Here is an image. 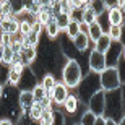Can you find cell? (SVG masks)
<instances>
[{"mask_svg": "<svg viewBox=\"0 0 125 125\" xmlns=\"http://www.w3.org/2000/svg\"><path fill=\"white\" fill-rule=\"evenodd\" d=\"M55 21H57V24H59V29H60V31H65V28L68 26V23L72 21V18H70L68 13H60V15L55 16Z\"/></svg>", "mask_w": 125, "mask_h": 125, "instance_id": "obj_31", "label": "cell"}, {"mask_svg": "<svg viewBox=\"0 0 125 125\" xmlns=\"http://www.w3.org/2000/svg\"><path fill=\"white\" fill-rule=\"evenodd\" d=\"M122 31H124V28H122V26H114V24H109V28H107L106 34L111 37L112 42H122Z\"/></svg>", "mask_w": 125, "mask_h": 125, "instance_id": "obj_18", "label": "cell"}, {"mask_svg": "<svg viewBox=\"0 0 125 125\" xmlns=\"http://www.w3.org/2000/svg\"><path fill=\"white\" fill-rule=\"evenodd\" d=\"M8 73H10V65L0 63V84L7 86V83H8Z\"/></svg>", "mask_w": 125, "mask_h": 125, "instance_id": "obj_34", "label": "cell"}, {"mask_svg": "<svg viewBox=\"0 0 125 125\" xmlns=\"http://www.w3.org/2000/svg\"><path fill=\"white\" fill-rule=\"evenodd\" d=\"M120 8H122V11H124V15H125V2H124V5H122Z\"/></svg>", "mask_w": 125, "mask_h": 125, "instance_id": "obj_53", "label": "cell"}, {"mask_svg": "<svg viewBox=\"0 0 125 125\" xmlns=\"http://www.w3.org/2000/svg\"><path fill=\"white\" fill-rule=\"evenodd\" d=\"M41 34L39 32H34L31 31L29 34L24 36V46H31V47H37L39 46V42H41Z\"/></svg>", "mask_w": 125, "mask_h": 125, "instance_id": "obj_24", "label": "cell"}, {"mask_svg": "<svg viewBox=\"0 0 125 125\" xmlns=\"http://www.w3.org/2000/svg\"><path fill=\"white\" fill-rule=\"evenodd\" d=\"M13 59H15V54H13L11 46H5L3 47V54H2V62H0V63L11 65L13 63Z\"/></svg>", "mask_w": 125, "mask_h": 125, "instance_id": "obj_29", "label": "cell"}, {"mask_svg": "<svg viewBox=\"0 0 125 125\" xmlns=\"http://www.w3.org/2000/svg\"><path fill=\"white\" fill-rule=\"evenodd\" d=\"M102 34H104V29L101 28V24L97 23V21H96V23H93V24H89V34H88L89 42H93V44H94V42H96Z\"/></svg>", "mask_w": 125, "mask_h": 125, "instance_id": "obj_19", "label": "cell"}, {"mask_svg": "<svg viewBox=\"0 0 125 125\" xmlns=\"http://www.w3.org/2000/svg\"><path fill=\"white\" fill-rule=\"evenodd\" d=\"M7 3L10 5L11 13H13L15 16H20V15L24 11V0H7Z\"/></svg>", "mask_w": 125, "mask_h": 125, "instance_id": "obj_22", "label": "cell"}, {"mask_svg": "<svg viewBox=\"0 0 125 125\" xmlns=\"http://www.w3.org/2000/svg\"><path fill=\"white\" fill-rule=\"evenodd\" d=\"M124 2H125V0H117V7H122V5H124Z\"/></svg>", "mask_w": 125, "mask_h": 125, "instance_id": "obj_51", "label": "cell"}, {"mask_svg": "<svg viewBox=\"0 0 125 125\" xmlns=\"http://www.w3.org/2000/svg\"><path fill=\"white\" fill-rule=\"evenodd\" d=\"M0 125H15V124L10 119H0Z\"/></svg>", "mask_w": 125, "mask_h": 125, "instance_id": "obj_45", "label": "cell"}, {"mask_svg": "<svg viewBox=\"0 0 125 125\" xmlns=\"http://www.w3.org/2000/svg\"><path fill=\"white\" fill-rule=\"evenodd\" d=\"M20 57H21V62L26 67H31V65H34V62H37V49L31 46H24Z\"/></svg>", "mask_w": 125, "mask_h": 125, "instance_id": "obj_12", "label": "cell"}, {"mask_svg": "<svg viewBox=\"0 0 125 125\" xmlns=\"http://www.w3.org/2000/svg\"><path fill=\"white\" fill-rule=\"evenodd\" d=\"M55 2H60V0H52V3H55Z\"/></svg>", "mask_w": 125, "mask_h": 125, "instance_id": "obj_55", "label": "cell"}, {"mask_svg": "<svg viewBox=\"0 0 125 125\" xmlns=\"http://www.w3.org/2000/svg\"><path fill=\"white\" fill-rule=\"evenodd\" d=\"M42 111H44V109H42L41 104H39V102H34L32 107L28 111V115L31 117L34 122H39V120H41V115H42Z\"/></svg>", "mask_w": 125, "mask_h": 125, "instance_id": "obj_28", "label": "cell"}, {"mask_svg": "<svg viewBox=\"0 0 125 125\" xmlns=\"http://www.w3.org/2000/svg\"><path fill=\"white\" fill-rule=\"evenodd\" d=\"M83 102L78 99V96L76 94H73V93H70L68 94V97L65 99V102H63V114H65V117H72V115H75L76 112H78V107L81 106Z\"/></svg>", "mask_w": 125, "mask_h": 125, "instance_id": "obj_10", "label": "cell"}, {"mask_svg": "<svg viewBox=\"0 0 125 125\" xmlns=\"http://www.w3.org/2000/svg\"><path fill=\"white\" fill-rule=\"evenodd\" d=\"M75 89H76V96H78V99L83 102V104H86V102L91 99V96H94L97 91H101L99 73H93V72L86 73L83 78H81V81L78 83V86H76Z\"/></svg>", "mask_w": 125, "mask_h": 125, "instance_id": "obj_1", "label": "cell"}, {"mask_svg": "<svg viewBox=\"0 0 125 125\" xmlns=\"http://www.w3.org/2000/svg\"><path fill=\"white\" fill-rule=\"evenodd\" d=\"M20 28V20L18 16H15V15H10L8 18H5L2 23H0V29L3 32H7V34H13V32H16Z\"/></svg>", "mask_w": 125, "mask_h": 125, "instance_id": "obj_14", "label": "cell"}, {"mask_svg": "<svg viewBox=\"0 0 125 125\" xmlns=\"http://www.w3.org/2000/svg\"><path fill=\"white\" fill-rule=\"evenodd\" d=\"M104 117L114 122H119L124 117L122 111V93L120 88L106 93V106H104Z\"/></svg>", "mask_w": 125, "mask_h": 125, "instance_id": "obj_2", "label": "cell"}, {"mask_svg": "<svg viewBox=\"0 0 125 125\" xmlns=\"http://www.w3.org/2000/svg\"><path fill=\"white\" fill-rule=\"evenodd\" d=\"M89 37L84 36V34H78V36L73 39V46L75 49L78 51V54H83V52H86L89 49Z\"/></svg>", "mask_w": 125, "mask_h": 125, "instance_id": "obj_15", "label": "cell"}, {"mask_svg": "<svg viewBox=\"0 0 125 125\" xmlns=\"http://www.w3.org/2000/svg\"><path fill=\"white\" fill-rule=\"evenodd\" d=\"M117 72H119V76H120V83L125 84V60L120 57V60L117 62Z\"/></svg>", "mask_w": 125, "mask_h": 125, "instance_id": "obj_37", "label": "cell"}, {"mask_svg": "<svg viewBox=\"0 0 125 125\" xmlns=\"http://www.w3.org/2000/svg\"><path fill=\"white\" fill-rule=\"evenodd\" d=\"M120 93H122V111H124V117H125V84L120 86Z\"/></svg>", "mask_w": 125, "mask_h": 125, "instance_id": "obj_43", "label": "cell"}, {"mask_svg": "<svg viewBox=\"0 0 125 125\" xmlns=\"http://www.w3.org/2000/svg\"><path fill=\"white\" fill-rule=\"evenodd\" d=\"M111 44H112V41H111V37L107 36L106 32L102 34L99 39H97L96 42H94V51H97V52H101V54H106L107 51H109V47H111Z\"/></svg>", "mask_w": 125, "mask_h": 125, "instance_id": "obj_17", "label": "cell"}, {"mask_svg": "<svg viewBox=\"0 0 125 125\" xmlns=\"http://www.w3.org/2000/svg\"><path fill=\"white\" fill-rule=\"evenodd\" d=\"M20 80H21V73L10 70V73H8V83H7V84H10V86H18Z\"/></svg>", "mask_w": 125, "mask_h": 125, "instance_id": "obj_35", "label": "cell"}, {"mask_svg": "<svg viewBox=\"0 0 125 125\" xmlns=\"http://www.w3.org/2000/svg\"><path fill=\"white\" fill-rule=\"evenodd\" d=\"M3 89H5V86H3V84H0V99H2V96H3Z\"/></svg>", "mask_w": 125, "mask_h": 125, "instance_id": "obj_48", "label": "cell"}, {"mask_svg": "<svg viewBox=\"0 0 125 125\" xmlns=\"http://www.w3.org/2000/svg\"><path fill=\"white\" fill-rule=\"evenodd\" d=\"M122 42H112L109 51L104 54L106 55V63L107 67H117V62L120 60L122 57Z\"/></svg>", "mask_w": 125, "mask_h": 125, "instance_id": "obj_9", "label": "cell"}, {"mask_svg": "<svg viewBox=\"0 0 125 125\" xmlns=\"http://www.w3.org/2000/svg\"><path fill=\"white\" fill-rule=\"evenodd\" d=\"M78 32H80V34L88 36V34H89V24L88 23H83V21H80V24H78Z\"/></svg>", "mask_w": 125, "mask_h": 125, "instance_id": "obj_41", "label": "cell"}, {"mask_svg": "<svg viewBox=\"0 0 125 125\" xmlns=\"http://www.w3.org/2000/svg\"><path fill=\"white\" fill-rule=\"evenodd\" d=\"M0 42L3 44V47L5 46H10V44H11V36H10V34H7V32H3V34H2V37H0Z\"/></svg>", "mask_w": 125, "mask_h": 125, "instance_id": "obj_42", "label": "cell"}, {"mask_svg": "<svg viewBox=\"0 0 125 125\" xmlns=\"http://www.w3.org/2000/svg\"><path fill=\"white\" fill-rule=\"evenodd\" d=\"M54 18L52 16V11H51V7H46V8H41V11L36 15V21L37 23H41L44 28H46V24Z\"/></svg>", "mask_w": 125, "mask_h": 125, "instance_id": "obj_20", "label": "cell"}, {"mask_svg": "<svg viewBox=\"0 0 125 125\" xmlns=\"http://www.w3.org/2000/svg\"><path fill=\"white\" fill-rule=\"evenodd\" d=\"M117 125H125V117H122V119H120V120H119V122H117Z\"/></svg>", "mask_w": 125, "mask_h": 125, "instance_id": "obj_49", "label": "cell"}, {"mask_svg": "<svg viewBox=\"0 0 125 125\" xmlns=\"http://www.w3.org/2000/svg\"><path fill=\"white\" fill-rule=\"evenodd\" d=\"M55 83H57V78H55V75H52V73H46L41 80V84L47 89V93L52 91V88L55 86Z\"/></svg>", "mask_w": 125, "mask_h": 125, "instance_id": "obj_26", "label": "cell"}, {"mask_svg": "<svg viewBox=\"0 0 125 125\" xmlns=\"http://www.w3.org/2000/svg\"><path fill=\"white\" fill-rule=\"evenodd\" d=\"M15 125H39V122H34L28 114H21V117L15 122Z\"/></svg>", "mask_w": 125, "mask_h": 125, "instance_id": "obj_36", "label": "cell"}, {"mask_svg": "<svg viewBox=\"0 0 125 125\" xmlns=\"http://www.w3.org/2000/svg\"><path fill=\"white\" fill-rule=\"evenodd\" d=\"M39 104L42 106V109H54V107H52V106H54V102H52V97H51V96L44 97V99H42Z\"/></svg>", "mask_w": 125, "mask_h": 125, "instance_id": "obj_40", "label": "cell"}, {"mask_svg": "<svg viewBox=\"0 0 125 125\" xmlns=\"http://www.w3.org/2000/svg\"><path fill=\"white\" fill-rule=\"evenodd\" d=\"M31 93H32V97H34V102H41L44 97L49 96V94H47V89L44 88L41 83H37L36 86L31 89Z\"/></svg>", "mask_w": 125, "mask_h": 125, "instance_id": "obj_21", "label": "cell"}, {"mask_svg": "<svg viewBox=\"0 0 125 125\" xmlns=\"http://www.w3.org/2000/svg\"><path fill=\"white\" fill-rule=\"evenodd\" d=\"M34 104V97H32L31 91H20V96H18V106L21 109L23 114H28V111L32 107Z\"/></svg>", "mask_w": 125, "mask_h": 125, "instance_id": "obj_13", "label": "cell"}, {"mask_svg": "<svg viewBox=\"0 0 125 125\" xmlns=\"http://www.w3.org/2000/svg\"><path fill=\"white\" fill-rule=\"evenodd\" d=\"M96 119H97V117L94 115L93 112L86 109V111H84L83 114L80 115V119H78V124H80V125H94Z\"/></svg>", "mask_w": 125, "mask_h": 125, "instance_id": "obj_25", "label": "cell"}, {"mask_svg": "<svg viewBox=\"0 0 125 125\" xmlns=\"http://www.w3.org/2000/svg\"><path fill=\"white\" fill-rule=\"evenodd\" d=\"M10 36H11V44H24V36L20 31L13 32V34H10Z\"/></svg>", "mask_w": 125, "mask_h": 125, "instance_id": "obj_38", "label": "cell"}, {"mask_svg": "<svg viewBox=\"0 0 125 125\" xmlns=\"http://www.w3.org/2000/svg\"><path fill=\"white\" fill-rule=\"evenodd\" d=\"M89 7L94 10V13H96L97 16L107 11V10H106V5H104V0H93V2L89 3Z\"/></svg>", "mask_w": 125, "mask_h": 125, "instance_id": "obj_33", "label": "cell"}, {"mask_svg": "<svg viewBox=\"0 0 125 125\" xmlns=\"http://www.w3.org/2000/svg\"><path fill=\"white\" fill-rule=\"evenodd\" d=\"M106 125H117V122L111 120V119H107V120H106Z\"/></svg>", "mask_w": 125, "mask_h": 125, "instance_id": "obj_46", "label": "cell"}, {"mask_svg": "<svg viewBox=\"0 0 125 125\" xmlns=\"http://www.w3.org/2000/svg\"><path fill=\"white\" fill-rule=\"evenodd\" d=\"M81 21L83 23H88V24H93L97 21V15L94 13V10L91 8V7H88V8L83 10V13H81Z\"/></svg>", "mask_w": 125, "mask_h": 125, "instance_id": "obj_23", "label": "cell"}, {"mask_svg": "<svg viewBox=\"0 0 125 125\" xmlns=\"http://www.w3.org/2000/svg\"><path fill=\"white\" fill-rule=\"evenodd\" d=\"M67 124V117L62 111L59 109H54V115H52V120H51V125H65Z\"/></svg>", "mask_w": 125, "mask_h": 125, "instance_id": "obj_30", "label": "cell"}, {"mask_svg": "<svg viewBox=\"0 0 125 125\" xmlns=\"http://www.w3.org/2000/svg\"><path fill=\"white\" fill-rule=\"evenodd\" d=\"M37 83H39V81H37L36 73L32 72L31 67H26L24 72L21 73V80H20V83H18L16 88H18L20 91H31Z\"/></svg>", "mask_w": 125, "mask_h": 125, "instance_id": "obj_8", "label": "cell"}, {"mask_svg": "<svg viewBox=\"0 0 125 125\" xmlns=\"http://www.w3.org/2000/svg\"><path fill=\"white\" fill-rule=\"evenodd\" d=\"M106 120H107L106 117H104V115H101V117H97V119H96L94 125H106Z\"/></svg>", "mask_w": 125, "mask_h": 125, "instance_id": "obj_44", "label": "cell"}, {"mask_svg": "<svg viewBox=\"0 0 125 125\" xmlns=\"http://www.w3.org/2000/svg\"><path fill=\"white\" fill-rule=\"evenodd\" d=\"M2 54H3V44L0 42V62H2Z\"/></svg>", "mask_w": 125, "mask_h": 125, "instance_id": "obj_47", "label": "cell"}, {"mask_svg": "<svg viewBox=\"0 0 125 125\" xmlns=\"http://www.w3.org/2000/svg\"><path fill=\"white\" fill-rule=\"evenodd\" d=\"M60 76H62V81H63L70 89H75L78 86V83L81 81V78L84 76L81 63H80L76 59H68L67 63L63 65V68H62Z\"/></svg>", "mask_w": 125, "mask_h": 125, "instance_id": "obj_3", "label": "cell"}, {"mask_svg": "<svg viewBox=\"0 0 125 125\" xmlns=\"http://www.w3.org/2000/svg\"><path fill=\"white\" fill-rule=\"evenodd\" d=\"M47 94L52 97L54 106L62 107V106H63V102H65V99H67V97H68V94H70V88L63 83V81H57L55 86L52 88V91H49Z\"/></svg>", "mask_w": 125, "mask_h": 125, "instance_id": "obj_5", "label": "cell"}, {"mask_svg": "<svg viewBox=\"0 0 125 125\" xmlns=\"http://www.w3.org/2000/svg\"><path fill=\"white\" fill-rule=\"evenodd\" d=\"M88 67H89V72H93V73H102L107 68L106 55L94 51V49H91V52L88 55Z\"/></svg>", "mask_w": 125, "mask_h": 125, "instance_id": "obj_6", "label": "cell"}, {"mask_svg": "<svg viewBox=\"0 0 125 125\" xmlns=\"http://www.w3.org/2000/svg\"><path fill=\"white\" fill-rule=\"evenodd\" d=\"M91 2H93V0H89V3H91Z\"/></svg>", "mask_w": 125, "mask_h": 125, "instance_id": "obj_56", "label": "cell"}, {"mask_svg": "<svg viewBox=\"0 0 125 125\" xmlns=\"http://www.w3.org/2000/svg\"><path fill=\"white\" fill-rule=\"evenodd\" d=\"M106 15H107L109 24H114V26H124L125 24V15H124L120 7H112V8H109Z\"/></svg>", "mask_w": 125, "mask_h": 125, "instance_id": "obj_11", "label": "cell"}, {"mask_svg": "<svg viewBox=\"0 0 125 125\" xmlns=\"http://www.w3.org/2000/svg\"><path fill=\"white\" fill-rule=\"evenodd\" d=\"M39 125H51V122H39Z\"/></svg>", "mask_w": 125, "mask_h": 125, "instance_id": "obj_52", "label": "cell"}, {"mask_svg": "<svg viewBox=\"0 0 125 125\" xmlns=\"http://www.w3.org/2000/svg\"><path fill=\"white\" fill-rule=\"evenodd\" d=\"M122 59H124V60H125V44H124V46H122Z\"/></svg>", "mask_w": 125, "mask_h": 125, "instance_id": "obj_50", "label": "cell"}, {"mask_svg": "<svg viewBox=\"0 0 125 125\" xmlns=\"http://www.w3.org/2000/svg\"><path fill=\"white\" fill-rule=\"evenodd\" d=\"M70 125H80V124H78V122H73V124H70Z\"/></svg>", "mask_w": 125, "mask_h": 125, "instance_id": "obj_54", "label": "cell"}, {"mask_svg": "<svg viewBox=\"0 0 125 125\" xmlns=\"http://www.w3.org/2000/svg\"><path fill=\"white\" fill-rule=\"evenodd\" d=\"M99 81H101V89L104 93L119 89L122 86L120 76H119V72L115 67H107L102 73H99Z\"/></svg>", "mask_w": 125, "mask_h": 125, "instance_id": "obj_4", "label": "cell"}, {"mask_svg": "<svg viewBox=\"0 0 125 125\" xmlns=\"http://www.w3.org/2000/svg\"><path fill=\"white\" fill-rule=\"evenodd\" d=\"M78 24H80L78 21H70L68 26L65 28V36L68 37L70 41H73L75 37L80 34V32H78Z\"/></svg>", "mask_w": 125, "mask_h": 125, "instance_id": "obj_27", "label": "cell"}, {"mask_svg": "<svg viewBox=\"0 0 125 125\" xmlns=\"http://www.w3.org/2000/svg\"><path fill=\"white\" fill-rule=\"evenodd\" d=\"M52 115H54V109H44V111H42V115H41V120H39V122H51L52 120Z\"/></svg>", "mask_w": 125, "mask_h": 125, "instance_id": "obj_39", "label": "cell"}, {"mask_svg": "<svg viewBox=\"0 0 125 125\" xmlns=\"http://www.w3.org/2000/svg\"><path fill=\"white\" fill-rule=\"evenodd\" d=\"M44 31H46V37H47V39H51V41H55L57 37H59V34H60V29H59V24H57L55 18H52L51 21L46 24Z\"/></svg>", "mask_w": 125, "mask_h": 125, "instance_id": "obj_16", "label": "cell"}, {"mask_svg": "<svg viewBox=\"0 0 125 125\" xmlns=\"http://www.w3.org/2000/svg\"><path fill=\"white\" fill-rule=\"evenodd\" d=\"M20 20V28H18V31L23 34V36H26V34H29V32L32 31V23L29 21V20H26V18H18Z\"/></svg>", "mask_w": 125, "mask_h": 125, "instance_id": "obj_32", "label": "cell"}, {"mask_svg": "<svg viewBox=\"0 0 125 125\" xmlns=\"http://www.w3.org/2000/svg\"><path fill=\"white\" fill-rule=\"evenodd\" d=\"M104 106H106V93L104 91H97L94 96H91L88 102H86V107L88 111H91L96 117L104 115Z\"/></svg>", "mask_w": 125, "mask_h": 125, "instance_id": "obj_7", "label": "cell"}]
</instances>
